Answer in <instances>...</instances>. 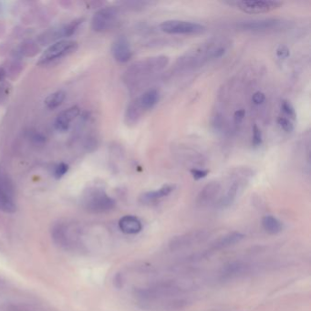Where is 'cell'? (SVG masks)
Returning a JSON list of instances; mask_svg holds the SVG:
<instances>
[{
	"label": "cell",
	"instance_id": "obj_19",
	"mask_svg": "<svg viewBox=\"0 0 311 311\" xmlns=\"http://www.w3.org/2000/svg\"><path fill=\"white\" fill-rule=\"evenodd\" d=\"M120 231L127 235H135L140 233L142 229L141 220L133 215H125L119 221Z\"/></svg>",
	"mask_w": 311,
	"mask_h": 311
},
{
	"label": "cell",
	"instance_id": "obj_10",
	"mask_svg": "<svg viewBox=\"0 0 311 311\" xmlns=\"http://www.w3.org/2000/svg\"><path fill=\"white\" fill-rule=\"evenodd\" d=\"M286 22L279 18H260L240 22L237 27L242 30L254 32H266L270 30H278L283 27Z\"/></svg>",
	"mask_w": 311,
	"mask_h": 311
},
{
	"label": "cell",
	"instance_id": "obj_29",
	"mask_svg": "<svg viewBox=\"0 0 311 311\" xmlns=\"http://www.w3.org/2000/svg\"><path fill=\"white\" fill-rule=\"evenodd\" d=\"M276 54L278 56V58L281 60H285L287 58H289L290 55V49L285 46V45H280L279 48L276 50Z\"/></svg>",
	"mask_w": 311,
	"mask_h": 311
},
{
	"label": "cell",
	"instance_id": "obj_31",
	"mask_svg": "<svg viewBox=\"0 0 311 311\" xmlns=\"http://www.w3.org/2000/svg\"><path fill=\"white\" fill-rule=\"evenodd\" d=\"M266 100V95L261 92H257L254 93L252 96V102L256 105H260L262 104Z\"/></svg>",
	"mask_w": 311,
	"mask_h": 311
},
{
	"label": "cell",
	"instance_id": "obj_33",
	"mask_svg": "<svg viewBox=\"0 0 311 311\" xmlns=\"http://www.w3.org/2000/svg\"><path fill=\"white\" fill-rule=\"evenodd\" d=\"M5 78V71L2 67H0V82H3Z\"/></svg>",
	"mask_w": 311,
	"mask_h": 311
},
{
	"label": "cell",
	"instance_id": "obj_4",
	"mask_svg": "<svg viewBox=\"0 0 311 311\" xmlns=\"http://www.w3.org/2000/svg\"><path fill=\"white\" fill-rule=\"evenodd\" d=\"M82 204L85 209L94 213H103L112 210L116 206L114 199L101 188L89 189L84 195Z\"/></svg>",
	"mask_w": 311,
	"mask_h": 311
},
{
	"label": "cell",
	"instance_id": "obj_30",
	"mask_svg": "<svg viewBox=\"0 0 311 311\" xmlns=\"http://www.w3.org/2000/svg\"><path fill=\"white\" fill-rule=\"evenodd\" d=\"M246 110L244 109H237L234 113V123L235 125H239L245 119Z\"/></svg>",
	"mask_w": 311,
	"mask_h": 311
},
{
	"label": "cell",
	"instance_id": "obj_26",
	"mask_svg": "<svg viewBox=\"0 0 311 311\" xmlns=\"http://www.w3.org/2000/svg\"><path fill=\"white\" fill-rule=\"evenodd\" d=\"M263 142L262 131L257 127V125H254L253 127V137H252V143L254 146H259L261 145Z\"/></svg>",
	"mask_w": 311,
	"mask_h": 311
},
{
	"label": "cell",
	"instance_id": "obj_2",
	"mask_svg": "<svg viewBox=\"0 0 311 311\" xmlns=\"http://www.w3.org/2000/svg\"><path fill=\"white\" fill-rule=\"evenodd\" d=\"M194 285L190 281H179V280H159L136 289L134 295L140 301L153 302V301H163L173 299L176 296L183 294L187 291L193 290Z\"/></svg>",
	"mask_w": 311,
	"mask_h": 311
},
{
	"label": "cell",
	"instance_id": "obj_13",
	"mask_svg": "<svg viewBox=\"0 0 311 311\" xmlns=\"http://www.w3.org/2000/svg\"><path fill=\"white\" fill-rule=\"evenodd\" d=\"M221 192V185L217 182H212L203 188L198 194L197 205L199 207H206L214 202Z\"/></svg>",
	"mask_w": 311,
	"mask_h": 311
},
{
	"label": "cell",
	"instance_id": "obj_23",
	"mask_svg": "<svg viewBox=\"0 0 311 311\" xmlns=\"http://www.w3.org/2000/svg\"><path fill=\"white\" fill-rule=\"evenodd\" d=\"M66 98V93L63 91H57L55 93L49 94L45 100V105L49 109H54L60 107Z\"/></svg>",
	"mask_w": 311,
	"mask_h": 311
},
{
	"label": "cell",
	"instance_id": "obj_21",
	"mask_svg": "<svg viewBox=\"0 0 311 311\" xmlns=\"http://www.w3.org/2000/svg\"><path fill=\"white\" fill-rule=\"evenodd\" d=\"M144 114V111L141 109L139 104L137 103L136 99L132 101L131 104L128 105L125 111V122L128 125H134L138 123V121Z\"/></svg>",
	"mask_w": 311,
	"mask_h": 311
},
{
	"label": "cell",
	"instance_id": "obj_9",
	"mask_svg": "<svg viewBox=\"0 0 311 311\" xmlns=\"http://www.w3.org/2000/svg\"><path fill=\"white\" fill-rule=\"evenodd\" d=\"M226 4L234 5L237 9L243 11L247 14H261L279 8L282 5L279 1L271 0H243V1H230Z\"/></svg>",
	"mask_w": 311,
	"mask_h": 311
},
{
	"label": "cell",
	"instance_id": "obj_8",
	"mask_svg": "<svg viewBox=\"0 0 311 311\" xmlns=\"http://www.w3.org/2000/svg\"><path fill=\"white\" fill-rule=\"evenodd\" d=\"M160 29L163 32L173 35H193L204 32L206 27L196 22L171 19L161 23Z\"/></svg>",
	"mask_w": 311,
	"mask_h": 311
},
{
	"label": "cell",
	"instance_id": "obj_27",
	"mask_svg": "<svg viewBox=\"0 0 311 311\" xmlns=\"http://www.w3.org/2000/svg\"><path fill=\"white\" fill-rule=\"evenodd\" d=\"M278 123L281 127V129L287 132L294 131V124L291 122V120H289L286 117H279L278 119Z\"/></svg>",
	"mask_w": 311,
	"mask_h": 311
},
{
	"label": "cell",
	"instance_id": "obj_5",
	"mask_svg": "<svg viewBox=\"0 0 311 311\" xmlns=\"http://www.w3.org/2000/svg\"><path fill=\"white\" fill-rule=\"evenodd\" d=\"M78 49V43L74 40L60 39L57 42L50 45L48 49L44 51L38 60V65H47L55 60L65 58L72 54Z\"/></svg>",
	"mask_w": 311,
	"mask_h": 311
},
{
	"label": "cell",
	"instance_id": "obj_18",
	"mask_svg": "<svg viewBox=\"0 0 311 311\" xmlns=\"http://www.w3.org/2000/svg\"><path fill=\"white\" fill-rule=\"evenodd\" d=\"M243 184H244V180H242L241 178H235L232 183H230L224 196L219 199V207H229L230 206L235 202V200L238 196L242 186H243Z\"/></svg>",
	"mask_w": 311,
	"mask_h": 311
},
{
	"label": "cell",
	"instance_id": "obj_22",
	"mask_svg": "<svg viewBox=\"0 0 311 311\" xmlns=\"http://www.w3.org/2000/svg\"><path fill=\"white\" fill-rule=\"evenodd\" d=\"M263 228L270 235H277L283 229V224L272 215H267L262 219Z\"/></svg>",
	"mask_w": 311,
	"mask_h": 311
},
{
	"label": "cell",
	"instance_id": "obj_16",
	"mask_svg": "<svg viewBox=\"0 0 311 311\" xmlns=\"http://www.w3.org/2000/svg\"><path fill=\"white\" fill-rule=\"evenodd\" d=\"M80 111L81 109L78 106H72L61 111L55 120V129L59 131H68L71 127V122L80 114Z\"/></svg>",
	"mask_w": 311,
	"mask_h": 311
},
{
	"label": "cell",
	"instance_id": "obj_3",
	"mask_svg": "<svg viewBox=\"0 0 311 311\" xmlns=\"http://www.w3.org/2000/svg\"><path fill=\"white\" fill-rule=\"evenodd\" d=\"M169 64V58L164 55L146 58L131 64L122 76V81L127 87H135L145 82L150 77L164 71Z\"/></svg>",
	"mask_w": 311,
	"mask_h": 311
},
{
	"label": "cell",
	"instance_id": "obj_14",
	"mask_svg": "<svg viewBox=\"0 0 311 311\" xmlns=\"http://www.w3.org/2000/svg\"><path fill=\"white\" fill-rule=\"evenodd\" d=\"M111 53L115 60L120 63H126L131 60L132 51L128 39L124 37L117 38L111 46Z\"/></svg>",
	"mask_w": 311,
	"mask_h": 311
},
{
	"label": "cell",
	"instance_id": "obj_24",
	"mask_svg": "<svg viewBox=\"0 0 311 311\" xmlns=\"http://www.w3.org/2000/svg\"><path fill=\"white\" fill-rule=\"evenodd\" d=\"M281 109L283 110V112H284L285 114L287 115V116H289L290 119L296 120V117H297L296 110L295 109H294V107L292 106V104H290V102L284 101V102L282 103V104H281Z\"/></svg>",
	"mask_w": 311,
	"mask_h": 311
},
{
	"label": "cell",
	"instance_id": "obj_17",
	"mask_svg": "<svg viewBox=\"0 0 311 311\" xmlns=\"http://www.w3.org/2000/svg\"><path fill=\"white\" fill-rule=\"evenodd\" d=\"M175 185L170 184L164 185L157 190L143 193L140 197V202L142 203V205H152L170 196L175 191Z\"/></svg>",
	"mask_w": 311,
	"mask_h": 311
},
{
	"label": "cell",
	"instance_id": "obj_12",
	"mask_svg": "<svg viewBox=\"0 0 311 311\" xmlns=\"http://www.w3.org/2000/svg\"><path fill=\"white\" fill-rule=\"evenodd\" d=\"M0 210L5 213H14L16 210L13 186L9 180L2 175H0Z\"/></svg>",
	"mask_w": 311,
	"mask_h": 311
},
{
	"label": "cell",
	"instance_id": "obj_1",
	"mask_svg": "<svg viewBox=\"0 0 311 311\" xmlns=\"http://www.w3.org/2000/svg\"><path fill=\"white\" fill-rule=\"evenodd\" d=\"M227 44L219 39L201 44L181 56L176 62V67L180 71H191L201 67L209 60L220 59L227 52Z\"/></svg>",
	"mask_w": 311,
	"mask_h": 311
},
{
	"label": "cell",
	"instance_id": "obj_32",
	"mask_svg": "<svg viewBox=\"0 0 311 311\" xmlns=\"http://www.w3.org/2000/svg\"><path fill=\"white\" fill-rule=\"evenodd\" d=\"M32 140L34 142L39 143V142H43L45 141V137L42 134H40V133H35L33 135Z\"/></svg>",
	"mask_w": 311,
	"mask_h": 311
},
{
	"label": "cell",
	"instance_id": "obj_7",
	"mask_svg": "<svg viewBox=\"0 0 311 311\" xmlns=\"http://www.w3.org/2000/svg\"><path fill=\"white\" fill-rule=\"evenodd\" d=\"M119 21V9L107 6L97 11L93 16L92 27L96 32H107L114 28Z\"/></svg>",
	"mask_w": 311,
	"mask_h": 311
},
{
	"label": "cell",
	"instance_id": "obj_28",
	"mask_svg": "<svg viewBox=\"0 0 311 311\" xmlns=\"http://www.w3.org/2000/svg\"><path fill=\"white\" fill-rule=\"evenodd\" d=\"M190 173H191L193 178L195 180L198 181L206 178L209 174V171L205 169H198V168H192L190 170Z\"/></svg>",
	"mask_w": 311,
	"mask_h": 311
},
{
	"label": "cell",
	"instance_id": "obj_15",
	"mask_svg": "<svg viewBox=\"0 0 311 311\" xmlns=\"http://www.w3.org/2000/svg\"><path fill=\"white\" fill-rule=\"evenodd\" d=\"M245 235L241 234L239 232H232L227 235L221 236L218 239L213 242V244L209 247L207 251L208 255L215 251H220L222 249L228 248L230 246H235L236 244L240 243L244 239Z\"/></svg>",
	"mask_w": 311,
	"mask_h": 311
},
{
	"label": "cell",
	"instance_id": "obj_20",
	"mask_svg": "<svg viewBox=\"0 0 311 311\" xmlns=\"http://www.w3.org/2000/svg\"><path fill=\"white\" fill-rule=\"evenodd\" d=\"M159 98L160 95L158 91L152 89L142 94L139 98L136 99V101L141 109L144 112H146L149 109H153V107L158 104Z\"/></svg>",
	"mask_w": 311,
	"mask_h": 311
},
{
	"label": "cell",
	"instance_id": "obj_25",
	"mask_svg": "<svg viewBox=\"0 0 311 311\" xmlns=\"http://www.w3.org/2000/svg\"><path fill=\"white\" fill-rule=\"evenodd\" d=\"M68 171H69V165L65 163H60L55 166L53 175L56 179H60L68 173Z\"/></svg>",
	"mask_w": 311,
	"mask_h": 311
},
{
	"label": "cell",
	"instance_id": "obj_11",
	"mask_svg": "<svg viewBox=\"0 0 311 311\" xmlns=\"http://www.w3.org/2000/svg\"><path fill=\"white\" fill-rule=\"evenodd\" d=\"M252 265L249 263L242 261V260H235L232 262L227 263L222 267L219 271V278L221 280H232V279L240 278L242 276H245L250 273L252 271Z\"/></svg>",
	"mask_w": 311,
	"mask_h": 311
},
{
	"label": "cell",
	"instance_id": "obj_6",
	"mask_svg": "<svg viewBox=\"0 0 311 311\" xmlns=\"http://www.w3.org/2000/svg\"><path fill=\"white\" fill-rule=\"evenodd\" d=\"M210 233L206 230H194L172 238L169 243L170 251L178 252L197 246L208 239Z\"/></svg>",
	"mask_w": 311,
	"mask_h": 311
}]
</instances>
